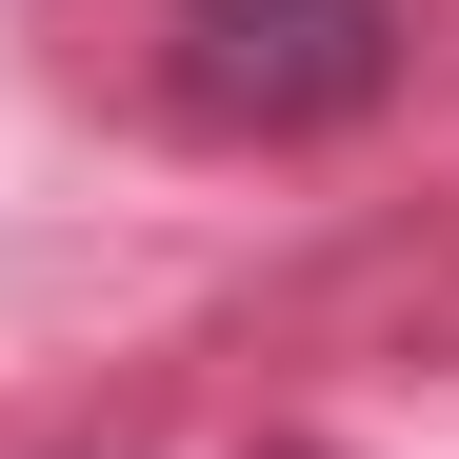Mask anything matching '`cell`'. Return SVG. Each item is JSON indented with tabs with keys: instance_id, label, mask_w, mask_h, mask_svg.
Returning <instances> with one entry per match:
<instances>
[{
	"instance_id": "1",
	"label": "cell",
	"mask_w": 459,
	"mask_h": 459,
	"mask_svg": "<svg viewBox=\"0 0 459 459\" xmlns=\"http://www.w3.org/2000/svg\"><path fill=\"white\" fill-rule=\"evenodd\" d=\"M160 100L200 140H340L400 100V0H160Z\"/></svg>"
},
{
	"instance_id": "2",
	"label": "cell",
	"mask_w": 459,
	"mask_h": 459,
	"mask_svg": "<svg viewBox=\"0 0 459 459\" xmlns=\"http://www.w3.org/2000/svg\"><path fill=\"white\" fill-rule=\"evenodd\" d=\"M260 459H320V439H260Z\"/></svg>"
}]
</instances>
